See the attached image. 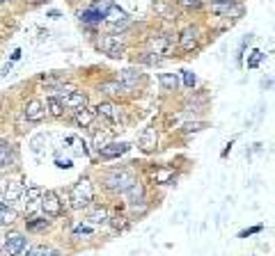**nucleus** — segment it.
I'll return each mask as SVG.
<instances>
[{
  "mask_svg": "<svg viewBox=\"0 0 275 256\" xmlns=\"http://www.w3.org/2000/svg\"><path fill=\"white\" fill-rule=\"evenodd\" d=\"M25 249V238L21 233H7L5 236V251L10 256H19Z\"/></svg>",
  "mask_w": 275,
  "mask_h": 256,
  "instance_id": "obj_12",
  "label": "nucleus"
},
{
  "mask_svg": "<svg viewBox=\"0 0 275 256\" xmlns=\"http://www.w3.org/2000/svg\"><path fill=\"white\" fill-rule=\"evenodd\" d=\"M158 83H160V87H163L165 92H175V89L179 87V76L177 74H160Z\"/></svg>",
  "mask_w": 275,
  "mask_h": 256,
  "instance_id": "obj_18",
  "label": "nucleus"
},
{
  "mask_svg": "<svg viewBox=\"0 0 275 256\" xmlns=\"http://www.w3.org/2000/svg\"><path fill=\"white\" fill-rule=\"evenodd\" d=\"M21 195H23V187H21V183L19 181H10L5 185V192H3V199H0V202L5 204V206H14V204L21 199Z\"/></svg>",
  "mask_w": 275,
  "mask_h": 256,
  "instance_id": "obj_10",
  "label": "nucleus"
},
{
  "mask_svg": "<svg viewBox=\"0 0 275 256\" xmlns=\"http://www.w3.org/2000/svg\"><path fill=\"white\" fill-rule=\"evenodd\" d=\"M87 220H90L92 224H105V222H108V208L105 206H94L90 211V215H87Z\"/></svg>",
  "mask_w": 275,
  "mask_h": 256,
  "instance_id": "obj_19",
  "label": "nucleus"
},
{
  "mask_svg": "<svg viewBox=\"0 0 275 256\" xmlns=\"http://www.w3.org/2000/svg\"><path fill=\"white\" fill-rule=\"evenodd\" d=\"M19 59H21V48H16L14 55H12V62H19Z\"/></svg>",
  "mask_w": 275,
  "mask_h": 256,
  "instance_id": "obj_42",
  "label": "nucleus"
},
{
  "mask_svg": "<svg viewBox=\"0 0 275 256\" xmlns=\"http://www.w3.org/2000/svg\"><path fill=\"white\" fill-rule=\"evenodd\" d=\"M90 233H92L90 227H76V229H74V236H76V238H78V236H90Z\"/></svg>",
  "mask_w": 275,
  "mask_h": 256,
  "instance_id": "obj_38",
  "label": "nucleus"
},
{
  "mask_svg": "<svg viewBox=\"0 0 275 256\" xmlns=\"http://www.w3.org/2000/svg\"><path fill=\"white\" fill-rule=\"evenodd\" d=\"M55 165L60 169H69L71 167V160H55Z\"/></svg>",
  "mask_w": 275,
  "mask_h": 256,
  "instance_id": "obj_41",
  "label": "nucleus"
},
{
  "mask_svg": "<svg viewBox=\"0 0 275 256\" xmlns=\"http://www.w3.org/2000/svg\"><path fill=\"white\" fill-rule=\"evenodd\" d=\"M211 12L220 19H241L243 16V5L234 3V0H220L211 5Z\"/></svg>",
  "mask_w": 275,
  "mask_h": 256,
  "instance_id": "obj_3",
  "label": "nucleus"
},
{
  "mask_svg": "<svg viewBox=\"0 0 275 256\" xmlns=\"http://www.w3.org/2000/svg\"><path fill=\"white\" fill-rule=\"evenodd\" d=\"M41 211L46 213V217H58L62 213V204L60 199H58V195L55 192H41V202H39Z\"/></svg>",
  "mask_w": 275,
  "mask_h": 256,
  "instance_id": "obj_7",
  "label": "nucleus"
},
{
  "mask_svg": "<svg viewBox=\"0 0 275 256\" xmlns=\"http://www.w3.org/2000/svg\"><path fill=\"white\" fill-rule=\"evenodd\" d=\"M99 46H101V50H103L105 55H110V57H115V59L124 57V53H126V44L115 35L103 37V39L99 41Z\"/></svg>",
  "mask_w": 275,
  "mask_h": 256,
  "instance_id": "obj_4",
  "label": "nucleus"
},
{
  "mask_svg": "<svg viewBox=\"0 0 275 256\" xmlns=\"http://www.w3.org/2000/svg\"><path fill=\"white\" fill-rule=\"evenodd\" d=\"M94 112L99 114L101 119H105V121H110V123L120 121V108H117L115 103H101L99 108L94 110Z\"/></svg>",
  "mask_w": 275,
  "mask_h": 256,
  "instance_id": "obj_15",
  "label": "nucleus"
},
{
  "mask_svg": "<svg viewBox=\"0 0 275 256\" xmlns=\"http://www.w3.org/2000/svg\"><path fill=\"white\" fill-rule=\"evenodd\" d=\"M131 149V144L126 142H110L108 147H103L99 151V158H103V160H113V158H120L122 153H126Z\"/></svg>",
  "mask_w": 275,
  "mask_h": 256,
  "instance_id": "obj_14",
  "label": "nucleus"
},
{
  "mask_svg": "<svg viewBox=\"0 0 275 256\" xmlns=\"http://www.w3.org/2000/svg\"><path fill=\"white\" fill-rule=\"evenodd\" d=\"M261 229H264V227H261V224H257V227L248 229V231H241V236H239V238H248V236H252V233H259Z\"/></svg>",
  "mask_w": 275,
  "mask_h": 256,
  "instance_id": "obj_39",
  "label": "nucleus"
},
{
  "mask_svg": "<svg viewBox=\"0 0 275 256\" xmlns=\"http://www.w3.org/2000/svg\"><path fill=\"white\" fill-rule=\"evenodd\" d=\"M3 211H5V204H3V202H0V213H3Z\"/></svg>",
  "mask_w": 275,
  "mask_h": 256,
  "instance_id": "obj_44",
  "label": "nucleus"
},
{
  "mask_svg": "<svg viewBox=\"0 0 275 256\" xmlns=\"http://www.w3.org/2000/svg\"><path fill=\"white\" fill-rule=\"evenodd\" d=\"M0 3H10V0H0Z\"/></svg>",
  "mask_w": 275,
  "mask_h": 256,
  "instance_id": "obj_46",
  "label": "nucleus"
},
{
  "mask_svg": "<svg viewBox=\"0 0 275 256\" xmlns=\"http://www.w3.org/2000/svg\"><path fill=\"white\" fill-rule=\"evenodd\" d=\"M48 16H50V19H58V16H60V12H58V10H50Z\"/></svg>",
  "mask_w": 275,
  "mask_h": 256,
  "instance_id": "obj_43",
  "label": "nucleus"
},
{
  "mask_svg": "<svg viewBox=\"0 0 275 256\" xmlns=\"http://www.w3.org/2000/svg\"><path fill=\"white\" fill-rule=\"evenodd\" d=\"M41 202V187L30 185L25 190V211H35Z\"/></svg>",
  "mask_w": 275,
  "mask_h": 256,
  "instance_id": "obj_17",
  "label": "nucleus"
},
{
  "mask_svg": "<svg viewBox=\"0 0 275 256\" xmlns=\"http://www.w3.org/2000/svg\"><path fill=\"white\" fill-rule=\"evenodd\" d=\"M142 80V74L138 69H124V71H120V83L124 85V87H129V89H133L135 85Z\"/></svg>",
  "mask_w": 275,
  "mask_h": 256,
  "instance_id": "obj_16",
  "label": "nucleus"
},
{
  "mask_svg": "<svg viewBox=\"0 0 275 256\" xmlns=\"http://www.w3.org/2000/svg\"><path fill=\"white\" fill-rule=\"evenodd\" d=\"M197 37H200V32H197V28H186L184 32L179 35V46L181 50H186V53H190V50L197 48Z\"/></svg>",
  "mask_w": 275,
  "mask_h": 256,
  "instance_id": "obj_11",
  "label": "nucleus"
},
{
  "mask_svg": "<svg viewBox=\"0 0 275 256\" xmlns=\"http://www.w3.org/2000/svg\"><path fill=\"white\" fill-rule=\"evenodd\" d=\"M179 5L193 7V10H197V7H202V0H179Z\"/></svg>",
  "mask_w": 275,
  "mask_h": 256,
  "instance_id": "obj_36",
  "label": "nucleus"
},
{
  "mask_svg": "<svg viewBox=\"0 0 275 256\" xmlns=\"http://www.w3.org/2000/svg\"><path fill=\"white\" fill-rule=\"evenodd\" d=\"M62 103V108L67 110H74V112H78V110L87 108V94L85 92H76V89H71L67 96H62V99H58Z\"/></svg>",
  "mask_w": 275,
  "mask_h": 256,
  "instance_id": "obj_8",
  "label": "nucleus"
},
{
  "mask_svg": "<svg viewBox=\"0 0 275 256\" xmlns=\"http://www.w3.org/2000/svg\"><path fill=\"white\" fill-rule=\"evenodd\" d=\"M80 21H83L85 25H99L101 21H103V14L96 12L94 7H90V10H85L83 14H80Z\"/></svg>",
  "mask_w": 275,
  "mask_h": 256,
  "instance_id": "obj_23",
  "label": "nucleus"
},
{
  "mask_svg": "<svg viewBox=\"0 0 275 256\" xmlns=\"http://www.w3.org/2000/svg\"><path fill=\"white\" fill-rule=\"evenodd\" d=\"M154 10L158 12V14L163 16V19H172V16H175V14H172L170 7L165 5V0H156V3H154Z\"/></svg>",
  "mask_w": 275,
  "mask_h": 256,
  "instance_id": "obj_29",
  "label": "nucleus"
},
{
  "mask_svg": "<svg viewBox=\"0 0 275 256\" xmlns=\"http://www.w3.org/2000/svg\"><path fill=\"white\" fill-rule=\"evenodd\" d=\"M113 142V133H110V131H96L94 133V147L99 149H103V147H108V144Z\"/></svg>",
  "mask_w": 275,
  "mask_h": 256,
  "instance_id": "obj_26",
  "label": "nucleus"
},
{
  "mask_svg": "<svg viewBox=\"0 0 275 256\" xmlns=\"http://www.w3.org/2000/svg\"><path fill=\"white\" fill-rule=\"evenodd\" d=\"M53 254V249L46 245H35V247H28V251H25V256H50Z\"/></svg>",
  "mask_w": 275,
  "mask_h": 256,
  "instance_id": "obj_27",
  "label": "nucleus"
},
{
  "mask_svg": "<svg viewBox=\"0 0 275 256\" xmlns=\"http://www.w3.org/2000/svg\"><path fill=\"white\" fill-rule=\"evenodd\" d=\"M149 53L156 55H170L172 48H175V37L172 35H154L149 37Z\"/></svg>",
  "mask_w": 275,
  "mask_h": 256,
  "instance_id": "obj_5",
  "label": "nucleus"
},
{
  "mask_svg": "<svg viewBox=\"0 0 275 256\" xmlns=\"http://www.w3.org/2000/svg\"><path fill=\"white\" fill-rule=\"evenodd\" d=\"M135 183V176L131 169H113V172L105 176V187L113 192H126L131 185Z\"/></svg>",
  "mask_w": 275,
  "mask_h": 256,
  "instance_id": "obj_2",
  "label": "nucleus"
},
{
  "mask_svg": "<svg viewBox=\"0 0 275 256\" xmlns=\"http://www.w3.org/2000/svg\"><path fill=\"white\" fill-rule=\"evenodd\" d=\"M92 197H94V190H92V183L87 181V178H80L78 183H74V187H71V192H69L71 206H74L76 211H83V208L90 206Z\"/></svg>",
  "mask_w": 275,
  "mask_h": 256,
  "instance_id": "obj_1",
  "label": "nucleus"
},
{
  "mask_svg": "<svg viewBox=\"0 0 275 256\" xmlns=\"http://www.w3.org/2000/svg\"><path fill=\"white\" fill-rule=\"evenodd\" d=\"M103 19L108 21V25H110V30H124L126 25H129V14H126L124 10H120L117 5H110L108 10H105V14H103Z\"/></svg>",
  "mask_w": 275,
  "mask_h": 256,
  "instance_id": "obj_6",
  "label": "nucleus"
},
{
  "mask_svg": "<svg viewBox=\"0 0 275 256\" xmlns=\"http://www.w3.org/2000/svg\"><path fill=\"white\" fill-rule=\"evenodd\" d=\"M140 62L142 64H149V67H156V64L163 62V57H160V55H156V53H142L140 55Z\"/></svg>",
  "mask_w": 275,
  "mask_h": 256,
  "instance_id": "obj_30",
  "label": "nucleus"
},
{
  "mask_svg": "<svg viewBox=\"0 0 275 256\" xmlns=\"http://www.w3.org/2000/svg\"><path fill=\"white\" fill-rule=\"evenodd\" d=\"M0 222H3V224H12V222H16V213L12 211V208L10 211L5 208V211L0 213Z\"/></svg>",
  "mask_w": 275,
  "mask_h": 256,
  "instance_id": "obj_32",
  "label": "nucleus"
},
{
  "mask_svg": "<svg viewBox=\"0 0 275 256\" xmlns=\"http://www.w3.org/2000/svg\"><path fill=\"white\" fill-rule=\"evenodd\" d=\"M44 117H46V110L39 99H32L30 103L25 105V119H28V121L39 123V121H44Z\"/></svg>",
  "mask_w": 275,
  "mask_h": 256,
  "instance_id": "obj_13",
  "label": "nucleus"
},
{
  "mask_svg": "<svg viewBox=\"0 0 275 256\" xmlns=\"http://www.w3.org/2000/svg\"><path fill=\"white\" fill-rule=\"evenodd\" d=\"M48 227V220H30L28 222V229L30 231H41V229Z\"/></svg>",
  "mask_w": 275,
  "mask_h": 256,
  "instance_id": "obj_31",
  "label": "nucleus"
},
{
  "mask_svg": "<svg viewBox=\"0 0 275 256\" xmlns=\"http://www.w3.org/2000/svg\"><path fill=\"white\" fill-rule=\"evenodd\" d=\"M261 59H264V55H261L259 50H255V53H252V57H250V62H248V67H250V69H255V67H259Z\"/></svg>",
  "mask_w": 275,
  "mask_h": 256,
  "instance_id": "obj_35",
  "label": "nucleus"
},
{
  "mask_svg": "<svg viewBox=\"0 0 275 256\" xmlns=\"http://www.w3.org/2000/svg\"><path fill=\"white\" fill-rule=\"evenodd\" d=\"M113 227H115V229H124L126 227V217H122V215L113 217Z\"/></svg>",
  "mask_w": 275,
  "mask_h": 256,
  "instance_id": "obj_37",
  "label": "nucleus"
},
{
  "mask_svg": "<svg viewBox=\"0 0 275 256\" xmlns=\"http://www.w3.org/2000/svg\"><path fill=\"white\" fill-rule=\"evenodd\" d=\"M65 80V76H60V74H50V76H44V83L46 85H53V87H58V85Z\"/></svg>",
  "mask_w": 275,
  "mask_h": 256,
  "instance_id": "obj_33",
  "label": "nucleus"
},
{
  "mask_svg": "<svg viewBox=\"0 0 275 256\" xmlns=\"http://www.w3.org/2000/svg\"><path fill=\"white\" fill-rule=\"evenodd\" d=\"M101 92H105V94H129L131 89L124 87L120 80H115V83H103L101 85Z\"/></svg>",
  "mask_w": 275,
  "mask_h": 256,
  "instance_id": "obj_25",
  "label": "nucleus"
},
{
  "mask_svg": "<svg viewBox=\"0 0 275 256\" xmlns=\"http://www.w3.org/2000/svg\"><path fill=\"white\" fill-rule=\"evenodd\" d=\"M140 149L145 153H151V151H156V147H158V131H156L154 126H147L145 131L140 133Z\"/></svg>",
  "mask_w": 275,
  "mask_h": 256,
  "instance_id": "obj_9",
  "label": "nucleus"
},
{
  "mask_svg": "<svg viewBox=\"0 0 275 256\" xmlns=\"http://www.w3.org/2000/svg\"><path fill=\"white\" fill-rule=\"evenodd\" d=\"M50 256H62V254H60V251H55V249H53V254H50Z\"/></svg>",
  "mask_w": 275,
  "mask_h": 256,
  "instance_id": "obj_45",
  "label": "nucleus"
},
{
  "mask_svg": "<svg viewBox=\"0 0 275 256\" xmlns=\"http://www.w3.org/2000/svg\"><path fill=\"white\" fill-rule=\"evenodd\" d=\"M202 128H204V123H188L186 133H195V131H202Z\"/></svg>",
  "mask_w": 275,
  "mask_h": 256,
  "instance_id": "obj_40",
  "label": "nucleus"
},
{
  "mask_svg": "<svg viewBox=\"0 0 275 256\" xmlns=\"http://www.w3.org/2000/svg\"><path fill=\"white\" fill-rule=\"evenodd\" d=\"M122 195H126L131 204H138V202H142V197H145V187H142L140 183L135 181L133 185H131V187H129V190H126V192H122Z\"/></svg>",
  "mask_w": 275,
  "mask_h": 256,
  "instance_id": "obj_22",
  "label": "nucleus"
},
{
  "mask_svg": "<svg viewBox=\"0 0 275 256\" xmlns=\"http://www.w3.org/2000/svg\"><path fill=\"white\" fill-rule=\"evenodd\" d=\"M181 76H184V85H186V87H193V85L197 83L195 74H190V71H181Z\"/></svg>",
  "mask_w": 275,
  "mask_h": 256,
  "instance_id": "obj_34",
  "label": "nucleus"
},
{
  "mask_svg": "<svg viewBox=\"0 0 275 256\" xmlns=\"http://www.w3.org/2000/svg\"><path fill=\"white\" fill-rule=\"evenodd\" d=\"M94 117H96V112L92 108H83V110H78V112H76V123H78V126H83V128H87L92 121H94Z\"/></svg>",
  "mask_w": 275,
  "mask_h": 256,
  "instance_id": "obj_20",
  "label": "nucleus"
},
{
  "mask_svg": "<svg viewBox=\"0 0 275 256\" xmlns=\"http://www.w3.org/2000/svg\"><path fill=\"white\" fill-rule=\"evenodd\" d=\"M175 178H177V174H175V169H170V167H163V169H156V172H154V181L163 183V185L175 183Z\"/></svg>",
  "mask_w": 275,
  "mask_h": 256,
  "instance_id": "obj_21",
  "label": "nucleus"
},
{
  "mask_svg": "<svg viewBox=\"0 0 275 256\" xmlns=\"http://www.w3.org/2000/svg\"><path fill=\"white\" fill-rule=\"evenodd\" d=\"M48 112L53 114V117H62V112H65V108H62V103L55 96H50L48 99Z\"/></svg>",
  "mask_w": 275,
  "mask_h": 256,
  "instance_id": "obj_28",
  "label": "nucleus"
},
{
  "mask_svg": "<svg viewBox=\"0 0 275 256\" xmlns=\"http://www.w3.org/2000/svg\"><path fill=\"white\" fill-rule=\"evenodd\" d=\"M12 163V144L7 140H0V169H5Z\"/></svg>",
  "mask_w": 275,
  "mask_h": 256,
  "instance_id": "obj_24",
  "label": "nucleus"
},
{
  "mask_svg": "<svg viewBox=\"0 0 275 256\" xmlns=\"http://www.w3.org/2000/svg\"><path fill=\"white\" fill-rule=\"evenodd\" d=\"M37 3H46V0H37Z\"/></svg>",
  "mask_w": 275,
  "mask_h": 256,
  "instance_id": "obj_47",
  "label": "nucleus"
}]
</instances>
